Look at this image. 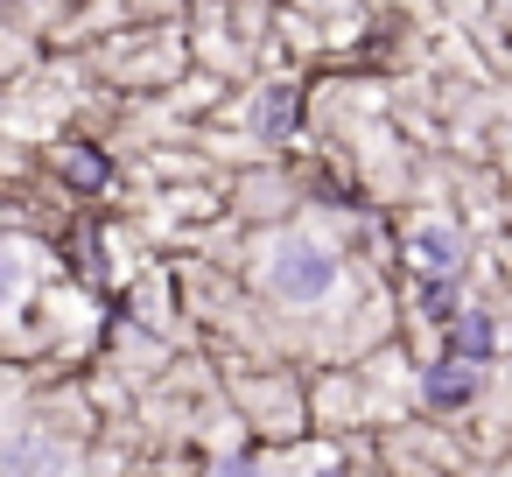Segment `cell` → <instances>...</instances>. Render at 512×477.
I'll list each match as a JSON object with an SVG mask.
<instances>
[{
    "label": "cell",
    "instance_id": "5",
    "mask_svg": "<svg viewBox=\"0 0 512 477\" xmlns=\"http://www.w3.org/2000/svg\"><path fill=\"white\" fill-rule=\"evenodd\" d=\"M449 351H456V358H484V351H491V316H463V323L449 330Z\"/></svg>",
    "mask_w": 512,
    "mask_h": 477
},
{
    "label": "cell",
    "instance_id": "2",
    "mask_svg": "<svg viewBox=\"0 0 512 477\" xmlns=\"http://www.w3.org/2000/svg\"><path fill=\"white\" fill-rule=\"evenodd\" d=\"M414 267H421V302H428V316L449 323V316H456V274H463V246H456V232L421 225V232H414Z\"/></svg>",
    "mask_w": 512,
    "mask_h": 477
},
{
    "label": "cell",
    "instance_id": "3",
    "mask_svg": "<svg viewBox=\"0 0 512 477\" xmlns=\"http://www.w3.org/2000/svg\"><path fill=\"white\" fill-rule=\"evenodd\" d=\"M470 393H477V372H470L463 358H449V365L428 372V400H435V407H463Z\"/></svg>",
    "mask_w": 512,
    "mask_h": 477
},
{
    "label": "cell",
    "instance_id": "6",
    "mask_svg": "<svg viewBox=\"0 0 512 477\" xmlns=\"http://www.w3.org/2000/svg\"><path fill=\"white\" fill-rule=\"evenodd\" d=\"M15 288H22V260H15V246H0V309H8Z\"/></svg>",
    "mask_w": 512,
    "mask_h": 477
},
{
    "label": "cell",
    "instance_id": "1",
    "mask_svg": "<svg viewBox=\"0 0 512 477\" xmlns=\"http://www.w3.org/2000/svg\"><path fill=\"white\" fill-rule=\"evenodd\" d=\"M267 281H274V295H288V302H323V295L337 288V253L316 246V239H281Z\"/></svg>",
    "mask_w": 512,
    "mask_h": 477
},
{
    "label": "cell",
    "instance_id": "7",
    "mask_svg": "<svg viewBox=\"0 0 512 477\" xmlns=\"http://www.w3.org/2000/svg\"><path fill=\"white\" fill-rule=\"evenodd\" d=\"M218 477H267V470H260V463H225Z\"/></svg>",
    "mask_w": 512,
    "mask_h": 477
},
{
    "label": "cell",
    "instance_id": "4",
    "mask_svg": "<svg viewBox=\"0 0 512 477\" xmlns=\"http://www.w3.org/2000/svg\"><path fill=\"white\" fill-rule=\"evenodd\" d=\"M253 127H260L267 141H274V134H288V127H295V99H288V92L274 85V92L260 99V113H253Z\"/></svg>",
    "mask_w": 512,
    "mask_h": 477
}]
</instances>
